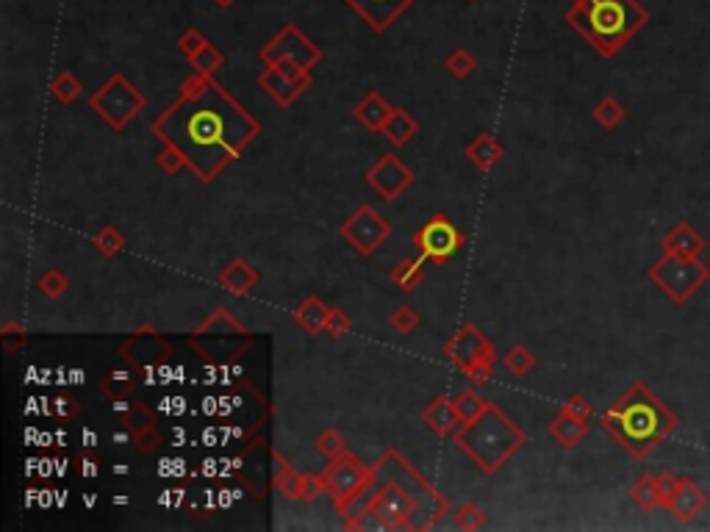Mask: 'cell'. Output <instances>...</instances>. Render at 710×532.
Wrapping results in <instances>:
<instances>
[{
  "label": "cell",
  "mask_w": 710,
  "mask_h": 532,
  "mask_svg": "<svg viewBox=\"0 0 710 532\" xmlns=\"http://www.w3.org/2000/svg\"><path fill=\"white\" fill-rule=\"evenodd\" d=\"M153 134L184 156L202 184L239 159L259 122L219 89L209 75H192L181 84L175 103L153 122Z\"/></svg>",
  "instance_id": "cell-1"
},
{
  "label": "cell",
  "mask_w": 710,
  "mask_h": 532,
  "mask_svg": "<svg viewBox=\"0 0 710 532\" xmlns=\"http://www.w3.org/2000/svg\"><path fill=\"white\" fill-rule=\"evenodd\" d=\"M599 424L607 436L619 441V446L630 458L644 461L647 454H652L674 433L680 422L666 405L647 389V383L636 380V383L602 413Z\"/></svg>",
  "instance_id": "cell-2"
},
{
  "label": "cell",
  "mask_w": 710,
  "mask_h": 532,
  "mask_svg": "<svg viewBox=\"0 0 710 532\" xmlns=\"http://www.w3.org/2000/svg\"><path fill=\"white\" fill-rule=\"evenodd\" d=\"M564 20L602 59H614L649 22V12L639 0H572Z\"/></svg>",
  "instance_id": "cell-3"
},
{
  "label": "cell",
  "mask_w": 710,
  "mask_h": 532,
  "mask_svg": "<svg viewBox=\"0 0 710 532\" xmlns=\"http://www.w3.org/2000/svg\"><path fill=\"white\" fill-rule=\"evenodd\" d=\"M524 441H527L524 430H519L491 402L477 419L455 430V444H458L486 474L499 471V466L508 461L519 446H524Z\"/></svg>",
  "instance_id": "cell-4"
},
{
  "label": "cell",
  "mask_w": 710,
  "mask_h": 532,
  "mask_svg": "<svg viewBox=\"0 0 710 532\" xmlns=\"http://www.w3.org/2000/svg\"><path fill=\"white\" fill-rule=\"evenodd\" d=\"M647 277L672 299V306L682 308L710 281V266L702 258H682L664 252V258H657L647 269Z\"/></svg>",
  "instance_id": "cell-5"
},
{
  "label": "cell",
  "mask_w": 710,
  "mask_h": 532,
  "mask_svg": "<svg viewBox=\"0 0 710 532\" xmlns=\"http://www.w3.org/2000/svg\"><path fill=\"white\" fill-rule=\"evenodd\" d=\"M89 106L100 114V119H103L106 125H111L114 131H122L136 114L144 111L147 100L136 86L125 81V75L117 72L103 86H100L97 94H92Z\"/></svg>",
  "instance_id": "cell-6"
},
{
  "label": "cell",
  "mask_w": 710,
  "mask_h": 532,
  "mask_svg": "<svg viewBox=\"0 0 710 532\" xmlns=\"http://www.w3.org/2000/svg\"><path fill=\"white\" fill-rule=\"evenodd\" d=\"M444 352H447V358L458 369H464L466 377L477 386L486 383L494 372V347L475 324H464L461 331L444 344Z\"/></svg>",
  "instance_id": "cell-7"
},
{
  "label": "cell",
  "mask_w": 710,
  "mask_h": 532,
  "mask_svg": "<svg viewBox=\"0 0 710 532\" xmlns=\"http://www.w3.org/2000/svg\"><path fill=\"white\" fill-rule=\"evenodd\" d=\"M259 59L269 67V64H277V61H294L300 67H306L311 70L319 59H322V50L302 34L294 22L284 25L281 31H277L264 47H261V53Z\"/></svg>",
  "instance_id": "cell-8"
},
{
  "label": "cell",
  "mask_w": 710,
  "mask_h": 532,
  "mask_svg": "<svg viewBox=\"0 0 710 532\" xmlns=\"http://www.w3.org/2000/svg\"><path fill=\"white\" fill-rule=\"evenodd\" d=\"M311 70L300 67L294 61H277L269 64L261 75H259V86L264 92H269L272 100H277L281 106H292L294 100L311 86Z\"/></svg>",
  "instance_id": "cell-9"
},
{
  "label": "cell",
  "mask_w": 710,
  "mask_h": 532,
  "mask_svg": "<svg viewBox=\"0 0 710 532\" xmlns=\"http://www.w3.org/2000/svg\"><path fill=\"white\" fill-rule=\"evenodd\" d=\"M417 247H419V256L427 258V261H436V264H444L455 256V250L461 247V233L458 227H455L447 217L436 214L430 217L414 236Z\"/></svg>",
  "instance_id": "cell-10"
},
{
  "label": "cell",
  "mask_w": 710,
  "mask_h": 532,
  "mask_svg": "<svg viewBox=\"0 0 710 532\" xmlns=\"http://www.w3.org/2000/svg\"><path fill=\"white\" fill-rule=\"evenodd\" d=\"M389 233H392V225L372 206H361L342 225V236L355 247V252H361V256H372V252L389 239Z\"/></svg>",
  "instance_id": "cell-11"
},
{
  "label": "cell",
  "mask_w": 710,
  "mask_h": 532,
  "mask_svg": "<svg viewBox=\"0 0 710 532\" xmlns=\"http://www.w3.org/2000/svg\"><path fill=\"white\" fill-rule=\"evenodd\" d=\"M322 479H325V491L334 496V502H342L344 496L372 483V471L359 458H352L350 452H344L325 466Z\"/></svg>",
  "instance_id": "cell-12"
},
{
  "label": "cell",
  "mask_w": 710,
  "mask_h": 532,
  "mask_svg": "<svg viewBox=\"0 0 710 532\" xmlns=\"http://www.w3.org/2000/svg\"><path fill=\"white\" fill-rule=\"evenodd\" d=\"M411 181H414V172L392 153L384 156L367 172V184L384 200H397L405 189L411 186Z\"/></svg>",
  "instance_id": "cell-13"
},
{
  "label": "cell",
  "mask_w": 710,
  "mask_h": 532,
  "mask_svg": "<svg viewBox=\"0 0 710 532\" xmlns=\"http://www.w3.org/2000/svg\"><path fill=\"white\" fill-rule=\"evenodd\" d=\"M375 34H386L392 25L411 9L414 0H344Z\"/></svg>",
  "instance_id": "cell-14"
},
{
  "label": "cell",
  "mask_w": 710,
  "mask_h": 532,
  "mask_svg": "<svg viewBox=\"0 0 710 532\" xmlns=\"http://www.w3.org/2000/svg\"><path fill=\"white\" fill-rule=\"evenodd\" d=\"M707 508V494L694 483L691 477H680V488L669 504V513L680 521V524H689L694 521L702 511Z\"/></svg>",
  "instance_id": "cell-15"
},
{
  "label": "cell",
  "mask_w": 710,
  "mask_h": 532,
  "mask_svg": "<svg viewBox=\"0 0 710 532\" xmlns=\"http://www.w3.org/2000/svg\"><path fill=\"white\" fill-rule=\"evenodd\" d=\"M664 252H672V256H682V258H702V252L707 250V241L694 231L689 222H677L669 227V233L661 239Z\"/></svg>",
  "instance_id": "cell-16"
},
{
  "label": "cell",
  "mask_w": 710,
  "mask_h": 532,
  "mask_svg": "<svg viewBox=\"0 0 710 532\" xmlns=\"http://www.w3.org/2000/svg\"><path fill=\"white\" fill-rule=\"evenodd\" d=\"M422 419L439 436H455V430L461 427V416H458V411H455V402H450L444 397L430 402L422 413Z\"/></svg>",
  "instance_id": "cell-17"
},
{
  "label": "cell",
  "mask_w": 710,
  "mask_h": 532,
  "mask_svg": "<svg viewBox=\"0 0 710 532\" xmlns=\"http://www.w3.org/2000/svg\"><path fill=\"white\" fill-rule=\"evenodd\" d=\"M549 436L564 449H574L582 438L589 436V422L577 419V416H569V413L561 411V416L549 422Z\"/></svg>",
  "instance_id": "cell-18"
},
{
  "label": "cell",
  "mask_w": 710,
  "mask_h": 532,
  "mask_svg": "<svg viewBox=\"0 0 710 532\" xmlns=\"http://www.w3.org/2000/svg\"><path fill=\"white\" fill-rule=\"evenodd\" d=\"M219 283H222V289H227L231 294H247L252 286L259 283V272L252 269L247 261L236 258V261H231L219 272Z\"/></svg>",
  "instance_id": "cell-19"
},
{
  "label": "cell",
  "mask_w": 710,
  "mask_h": 532,
  "mask_svg": "<svg viewBox=\"0 0 710 532\" xmlns=\"http://www.w3.org/2000/svg\"><path fill=\"white\" fill-rule=\"evenodd\" d=\"M394 109L386 103L384 97H380L377 92H369L359 106H355V119H359L361 125H367L369 131H380L386 125V119H389V114H392Z\"/></svg>",
  "instance_id": "cell-20"
},
{
  "label": "cell",
  "mask_w": 710,
  "mask_h": 532,
  "mask_svg": "<svg viewBox=\"0 0 710 532\" xmlns=\"http://www.w3.org/2000/svg\"><path fill=\"white\" fill-rule=\"evenodd\" d=\"M327 314H331V308H325L319 297H309V299H302L300 306L294 308L292 319L302 327V331L314 336V333H322L325 331Z\"/></svg>",
  "instance_id": "cell-21"
},
{
  "label": "cell",
  "mask_w": 710,
  "mask_h": 532,
  "mask_svg": "<svg viewBox=\"0 0 710 532\" xmlns=\"http://www.w3.org/2000/svg\"><path fill=\"white\" fill-rule=\"evenodd\" d=\"M417 131H419L417 119H414L409 111H402V109H394V111L389 114L386 125H384V128H380V134H384V136H386L392 144H397V147L409 144V142L417 136Z\"/></svg>",
  "instance_id": "cell-22"
},
{
  "label": "cell",
  "mask_w": 710,
  "mask_h": 532,
  "mask_svg": "<svg viewBox=\"0 0 710 532\" xmlns=\"http://www.w3.org/2000/svg\"><path fill=\"white\" fill-rule=\"evenodd\" d=\"M466 159H472V164L480 169H491L502 159V144L491 134H480L475 142L466 144Z\"/></svg>",
  "instance_id": "cell-23"
},
{
  "label": "cell",
  "mask_w": 710,
  "mask_h": 532,
  "mask_svg": "<svg viewBox=\"0 0 710 532\" xmlns=\"http://www.w3.org/2000/svg\"><path fill=\"white\" fill-rule=\"evenodd\" d=\"M630 499H632V504H639L641 511L661 508V491H657V477L655 474H641L636 483L630 486Z\"/></svg>",
  "instance_id": "cell-24"
},
{
  "label": "cell",
  "mask_w": 710,
  "mask_h": 532,
  "mask_svg": "<svg viewBox=\"0 0 710 532\" xmlns=\"http://www.w3.org/2000/svg\"><path fill=\"white\" fill-rule=\"evenodd\" d=\"M134 386H136V369L134 372L120 369V372H111V374L103 377V383H100V391H103L111 402H117V399L128 397L134 391Z\"/></svg>",
  "instance_id": "cell-25"
},
{
  "label": "cell",
  "mask_w": 710,
  "mask_h": 532,
  "mask_svg": "<svg viewBox=\"0 0 710 532\" xmlns=\"http://www.w3.org/2000/svg\"><path fill=\"white\" fill-rule=\"evenodd\" d=\"M425 261H427V258L419 256V258H414V261H402V264H397L394 272H392V283H394L400 291H411L414 286H419V283H422V277H425V272H422Z\"/></svg>",
  "instance_id": "cell-26"
},
{
  "label": "cell",
  "mask_w": 710,
  "mask_h": 532,
  "mask_svg": "<svg viewBox=\"0 0 710 532\" xmlns=\"http://www.w3.org/2000/svg\"><path fill=\"white\" fill-rule=\"evenodd\" d=\"M50 92H54V97L59 100L62 106H70V103H75V100L81 97L84 86H81L78 78H75V72L62 70L56 78H54V84H50Z\"/></svg>",
  "instance_id": "cell-27"
},
{
  "label": "cell",
  "mask_w": 710,
  "mask_h": 532,
  "mask_svg": "<svg viewBox=\"0 0 710 532\" xmlns=\"http://www.w3.org/2000/svg\"><path fill=\"white\" fill-rule=\"evenodd\" d=\"M624 117H627V111H624V106L619 103L616 97H602L599 103L594 106V119L602 125L605 131L619 128V125L624 122Z\"/></svg>",
  "instance_id": "cell-28"
},
{
  "label": "cell",
  "mask_w": 710,
  "mask_h": 532,
  "mask_svg": "<svg viewBox=\"0 0 710 532\" xmlns=\"http://www.w3.org/2000/svg\"><path fill=\"white\" fill-rule=\"evenodd\" d=\"M189 61H192V67H194L197 75H209V78H211V75L225 64V56H222V50L217 45L206 42Z\"/></svg>",
  "instance_id": "cell-29"
},
{
  "label": "cell",
  "mask_w": 710,
  "mask_h": 532,
  "mask_svg": "<svg viewBox=\"0 0 710 532\" xmlns=\"http://www.w3.org/2000/svg\"><path fill=\"white\" fill-rule=\"evenodd\" d=\"M92 244L97 247V252L100 256H106V258H114L117 252L125 247V239H122V233L117 231L114 225H103L100 227V231L92 236Z\"/></svg>",
  "instance_id": "cell-30"
},
{
  "label": "cell",
  "mask_w": 710,
  "mask_h": 532,
  "mask_svg": "<svg viewBox=\"0 0 710 532\" xmlns=\"http://www.w3.org/2000/svg\"><path fill=\"white\" fill-rule=\"evenodd\" d=\"M444 67L455 75V78H466V75H472L477 70V61H475V56L469 53L466 47H455V50H450V56L444 59Z\"/></svg>",
  "instance_id": "cell-31"
},
{
  "label": "cell",
  "mask_w": 710,
  "mask_h": 532,
  "mask_svg": "<svg viewBox=\"0 0 710 532\" xmlns=\"http://www.w3.org/2000/svg\"><path fill=\"white\" fill-rule=\"evenodd\" d=\"M486 405L489 402L483 397H477V391H464V394H458V399H455V411H458V416H461V424H466V422H472L483 413Z\"/></svg>",
  "instance_id": "cell-32"
},
{
  "label": "cell",
  "mask_w": 710,
  "mask_h": 532,
  "mask_svg": "<svg viewBox=\"0 0 710 532\" xmlns=\"http://www.w3.org/2000/svg\"><path fill=\"white\" fill-rule=\"evenodd\" d=\"M505 366H508L514 374H519V377H524L532 366H536V358H532V352L527 349V347H522V344H516L514 349H508L505 352Z\"/></svg>",
  "instance_id": "cell-33"
},
{
  "label": "cell",
  "mask_w": 710,
  "mask_h": 532,
  "mask_svg": "<svg viewBox=\"0 0 710 532\" xmlns=\"http://www.w3.org/2000/svg\"><path fill=\"white\" fill-rule=\"evenodd\" d=\"M314 446L325 454L327 461H334V458H339V454L347 452V444H344V438L336 433V430H325V433H319Z\"/></svg>",
  "instance_id": "cell-34"
},
{
  "label": "cell",
  "mask_w": 710,
  "mask_h": 532,
  "mask_svg": "<svg viewBox=\"0 0 710 532\" xmlns=\"http://www.w3.org/2000/svg\"><path fill=\"white\" fill-rule=\"evenodd\" d=\"M483 524H486V513L480 511L475 502H466L455 511V527L458 529H480Z\"/></svg>",
  "instance_id": "cell-35"
},
{
  "label": "cell",
  "mask_w": 710,
  "mask_h": 532,
  "mask_svg": "<svg viewBox=\"0 0 710 532\" xmlns=\"http://www.w3.org/2000/svg\"><path fill=\"white\" fill-rule=\"evenodd\" d=\"M67 277L59 272V269H47L42 277H39V289H42V294L47 297V299H59L64 291H67Z\"/></svg>",
  "instance_id": "cell-36"
},
{
  "label": "cell",
  "mask_w": 710,
  "mask_h": 532,
  "mask_svg": "<svg viewBox=\"0 0 710 532\" xmlns=\"http://www.w3.org/2000/svg\"><path fill=\"white\" fill-rule=\"evenodd\" d=\"M134 446H136L139 452H144V454L156 452V449L161 446V436H159V430L153 427V422L144 424V427H139V430H134Z\"/></svg>",
  "instance_id": "cell-37"
},
{
  "label": "cell",
  "mask_w": 710,
  "mask_h": 532,
  "mask_svg": "<svg viewBox=\"0 0 710 532\" xmlns=\"http://www.w3.org/2000/svg\"><path fill=\"white\" fill-rule=\"evenodd\" d=\"M209 39H206V34L202 31H197V29H186L181 37H178V47H181V53L186 56V59H192L197 50L206 45Z\"/></svg>",
  "instance_id": "cell-38"
},
{
  "label": "cell",
  "mask_w": 710,
  "mask_h": 532,
  "mask_svg": "<svg viewBox=\"0 0 710 532\" xmlns=\"http://www.w3.org/2000/svg\"><path fill=\"white\" fill-rule=\"evenodd\" d=\"M417 322H419V316H417L414 308H409V306H400V308L392 314V327H394V331H397L400 336L411 333L414 327H417Z\"/></svg>",
  "instance_id": "cell-39"
},
{
  "label": "cell",
  "mask_w": 710,
  "mask_h": 532,
  "mask_svg": "<svg viewBox=\"0 0 710 532\" xmlns=\"http://www.w3.org/2000/svg\"><path fill=\"white\" fill-rule=\"evenodd\" d=\"M677 488H680V477H677V474H672V471L657 474V491H661V508L669 511V504H672Z\"/></svg>",
  "instance_id": "cell-40"
},
{
  "label": "cell",
  "mask_w": 710,
  "mask_h": 532,
  "mask_svg": "<svg viewBox=\"0 0 710 532\" xmlns=\"http://www.w3.org/2000/svg\"><path fill=\"white\" fill-rule=\"evenodd\" d=\"M350 331V316L344 311H331L327 314V322H325V336H331V339H342L344 333Z\"/></svg>",
  "instance_id": "cell-41"
},
{
  "label": "cell",
  "mask_w": 710,
  "mask_h": 532,
  "mask_svg": "<svg viewBox=\"0 0 710 532\" xmlns=\"http://www.w3.org/2000/svg\"><path fill=\"white\" fill-rule=\"evenodd\" d=\"M564 413H569V416H577V419H591V413H594V408H591V402L586 399V397H580V394H574V397H569L566 402H564V408H561Z\"/></svg>",
  "instance_id": "cell-42"
},
{
  "label": "cell",
  "mask_w": 710,
  "mask_h": 532,
  "mask_svg": "<svg viewBox=\"0 0 710 532\" xmlns=\"http://www.w3.org/2000/svg\"><path fill=\"white\" fill-rule=\"evenodd\" d=\"M156 161H159V167H161L167 175H175L178 169H181V167L186 164V161H184V156L178 153L175 147H169V144H164V150L159 153V159H156Z\"/></svg>",
  "instance_id": "cell-43"
},
{
  "label": "cell",
  "mask_w": 710,
  "mask_h": 532,
  "mask_svg": "<svg viewBox=\"0 0 710 532\" xmlns=\"http://www.w3.org/2000/svg\"><path fill=\"white\" fill-rule=\"evenodd\" d=\"M59 416H75V411H78V405H75V399H70V397H59L56 399V408H54Z\"/></svg>",
  "instance_id": "cell-44"
},
{
  "label": "cell",
  "mask_w": 710,
  "mask_h": 532,
  "mask_svg": "<svg viewBox=\"0 0 710 532\" xmlns=\"http://www.w3.org/2000/svg\"><path fill=\"white\" fill-rule=\"evenodd\" d=\"M81 474H84L87 479L97 477V458H95V454L84 452V458H81Z\"/></svg>",
  "instance_id": "cell-45"
},
{
  "label": "cell",
  "mask_w": 710,
  "mask_h": 532,
  "mask_svg": "<svg viewBox=\"0 0 710 532\" xmlns=\"http://www.w3.org/2000/svg\"><path fill=\"white\" fill-rule=\"evenodd\" d=\"M84 446H87V449H95V446H97V436L89 433V430H84Z\"/></svg>",
  "instance_id": "cell-46"
},
{
  "label": "cell",
  "mask_w": 710,
  "mask_h": 532,
  "mask_svg": "<svg viewBox=\"0 0 710 532\" xmlns=\"http://www.w3.org/2000/svg\"><path fill=\"white\" fill-rule=\"evenodd\" d=\"M70 383H75V386L84 383V372H81V369H75V372H72V380H70Z\"/></svg>",
  "instance_id": "cell-47"
},
{
  "label": "cell",
  "mask_w": 710,
  "mask_h": 532,
  "mask_svg": "<svg viewBox=\"0 0 710 532\" xmlns=\"http://www.w3.org/2000/svg\"><path fill=\"white\" fill-rule=\"evenodd\" d=\"M214 4H217L219 9H231V6L236 4V0H214Z\"/></svg>",
  "instance_id": "cell-48"
},
{
  "label": "cell",
  "mask_w": 710,
  "mask_h": 532,
  "mask_svg": "<svg viewBox=\"0 0 710 532\" xmlns=\"http://www.w3.org/2000/svg\"><path fill=\"white\" fill-rule=\"evenodd\" d=\"M50 466H54V461H42V477H50Z\"/></svg>",
  "instance_id": "cell-49"
},
{
  "label": "cell",
  "mask_w": 710,
  "mask_h": 532,
  "mask_svg": "<svg viewBox=\"0 0 710 532\" xmlns=\"http://www.w3.org/2000/svg\"><path fill=\"white\" fill-rule=\"evenodd\" d=\"M128 471H131V469L125 466V463H117V466H114V474H128Z\"/></svg>",
  "instance_id": "cell-50"
},
{
  "label": "cell",
  "mask_w": 710,
  "mask_h": 532,
  "mask_svg": "<svg viewBox=\"0 0 710 532\" xmlns=\"http://www.w3.org/2000/svg\"><path fill=\"white\" fill-rule=\"evenodd\" d=\"M95 502H97V496H95V494H87V496H84V504H87V508H92Z\"/></svg>",
  "instance_id": "cell-51"
},
{
  "label": "cell",
  "mask_w": 710,
  "mask_h": 532,
  "mask_svg": "<svg viewBox=\"0 0 710 532\" xmlns=\"http://www.w3.org/2000/svg\"><path fill=\"white\" fill-rule=\"evenodd\" d=\"M466 4H472V0H466Z\"/></svg>",
  "instance_id": "cell-52"
}]
</instances>
